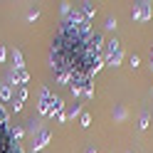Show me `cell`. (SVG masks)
Here are the masks:
<instances>
[{
    "label": "cell",
    "mask_w": 153,
    "mask_h": 153,
    "mask_svg": "<svg viewBox=\"0 0 153 153\" xmlns=\"http://www.w3.org/2000/svg\"><path fill=\"white\" fill-rule=\"evenodd\" d=\"M123 59V50H121V42L119 40H109L104 45V64L106 67H119Z\"/></svg>",
    "instance_id": "cell-1"
},
{
    "label": "cell",
    "mask_w": 153,
    "mask_h": 153,
    "mask_svg": "<svg viewBox=\"0 0 153 153\" xmlns=\"http://www.w3.org/2000/svg\"><path fill=\"white\" fill-rule=\"evenodd\" d=\"M116 17H109V20H106V30H116Z\"/></svg>",
    "instance_id": "cell-13"
},
{
    "label": "cell",
    "mask_w": 153,
    "mask_h": 153,
    "mask_svg": "<svg viewBox=\"0 0 153 153\" xmlns=\"http://www.w3.org/2000/svg\"><path fill=\"white\" fill-rule=\"evenodd\" d=\"M79 126H84V128L91 126V114H87V111L82 114V116H79Z\"/></svg>",
    "instance_id": "cell-10"
},
{
    "label": "cell",
    "mask_w": 153,
    "mask_h": 153,
    "mask_svg": "<svg viewBox=\"0 0 153 153\" xmlns=\"http://www.w3.org/2000/svg\"><path fill=\"white\" fill-rule=\"evenodd\" d=\"M74 116H82V101L69 104V106H67V111H64V116H59L57 121H59V123H64L67 119H74Z\"/></svg>",
    "instance_id": "cell-6"
},
{
    "label": "cell",
    "mask_w": 153,
    "mask_h": 153,
    "mask_svg": "<svg viewBox=\"0 0 153 153\" xmlns=\"http://www.w3.org/2000/svg\"><path fill=\"white\" fill-rule=\"evenodd\" d=\"M52 89L50 87H42L40 91V101H37V111H40V116H50V104H52Z\"/></svg>",
    "instance_id": "cell-2"
},
{
    "label": "cell",
    "mask_w": 153,
    "mask_h": 153,
    "mask_svg": "<svg viewBox=\"0 0 153 153\" xmlns=\"http://www.w3.org/2000/svg\"><path fill=\"white\" fill-rule=\"evenodd\" d=\"M126 153H131V151H126Z\"/></svg>",
    "instance_id": "cell-19"
},
{
    "label": "cell",
    "mask_w": 153,
    "mask_h": 153,
    "mask_svg": "<svg viewBox=\"0 0 153 153\" xmlns=\"http://www.w3.org/2000/svg\"><path fill=\"white\" fill-rule=\"evenodd\" d=\"M148 123H151V116H148V114H143L141 121H138V128H148Z\"/></svg>",
    "instance_id": "cell-12"
},
{
    "label": "cell",
    "mask_w": 153,
    "mask_h": 153,
    "mask_svg": "<svg viewBox=\"0 0 153 153\" xmlns=\"http://www.w3.org/2000/svg\"><path fill=\"white\" fill-rule=\"evenodd\" d=\"M50 128H40L37 131V138H35V143H32V153H37V151H42L47 143H50Z\"/></svg>",
    "instance_id": "cell-5"
},
{
    "label": "cell",
    "mask_w": 153,
    "mask_h": 153,
    "mask_svg": "<svg viewBox=\"0 0 153 153\" xmlns=\"http://www.w3.org/2000/svg\"><path fill=\"white\" fill-rule=\"evenodd\" d=\"M22 136H25V128H22V126H17V123H15V126H13V138H15V141H20Z\"/></svg>",
    "instance_id": "cell-11"
},
{
    "label": "cell",
    "mask_w": 153,
    "mask_h": 153,
    "mask_svg": "<svg viewBox=\"0 0 153 153\" xmlns=\"http://www.w3.org/2000/svg\"><path fill=\"white\" fill-rule=\"evenodd\" d=\"M0 101H13V84L7 79L0 82Z\"/></svg>",
    "instance_id": "cell-7"
},
{
    "label": "cell",
    "mask_w": 153,
    "mask_h": 153,
    "mask_svg": "<svg viewBox=\"0 0 153 153\" xmlns=\"http://www.w3.org/2000/svg\"><path fill=\"white\" fill-rule=\"evenodd\" d=\"M10 54H13V64H15V69H22V67H25V64H22V52L15 47V50H13Z\"/></svg>",
    "instance_id": "cell-9"
},
{
    "label": "cell",
    "mask_w": 153,
    "mask_h": 153,
    "mask_svg": "<svg viewBox=\"0 0 153 153\" xmlns=\"http://www.w3.org/2000/svg\"><path fill=\"white\" fill-rule=\"evenodd\" d=\"M131 20H133V22H148V20H151V3H138V5H133Z\"/></svg>",
    "instance_id": "cell-3"
},
{
    "label": "cell",
    "mask_w": 153,
    "mask_h": 153,
    "mask_svg": "<svg viewBox=\"0 0 153 153\" xmlns=\"http://www.w3.org/2000/svg\"><path fill=\"white\" fill-rule=\"evenodd\" d=\"M84 153H97V148H87V151H84Z\"/></svg>",
    "instance_id": "cell-17"
},
{
    "label": "cell",
    "mask_w": 153,
    "mask_h": 153,
    "mask_svg": "<svg viewBox=\"0 0 153 153\" xmlns=\"http://www.w3.org/2000/svg\"><path fill=\"white\" fill-rule=\"evenodd\" d=\"M69 13H72V5H69V3H62V15L67 17V15H69Z\"/></svg>",
    "instance_id": "cell-15"
},
{
    "label": "cell",
    "mask_w": 153,
    "mask_h": 153,
    "mask_svg": "<svg viewBox=\"0 0 153 153\" xmlns=\"http://www.w3.org/2000/svg\"><path fill=\"white\" fill-rule=\"evenodd\" d=\"M138 64H141V57L138 54H131V69H136Z\"/></svg>",
    "instance_id": "cell-14"
},
{
    "label": "cell",
    "mask_w": 153,
    "mask_h": 153,
    "mask_svg": "<svg viewBox=\"0 0 153 153\" xmlns=\"http://www.w3.org/2000/svg\"><path fill=\"white\" fill-rule=\"evenodd\" d=\"M5 57H7V47H0V62H5Z\"/></svg>",
    "instance_id": "cell-16"
},
{
    "label": "cell",
    "mask_w": 153,
    "mask_h": 153,
    "mask_svg": "<svg viewBox=\"0 0 153 153\" xmlns=\"http://www.w3.org/2000/svg\"><path fill=\"white\" fill-rule=\"evenodd\" d=\"M64 111H67V104H64V99L54 94V97H52V104H50V116H52V119H54V116L59 119V116H64Z\"/></svg>",
    "instance_id": "cell-4"
},
{
    "label": "cell",
    "mask_w": 153,
    "mask_h": 153,
    "mask_svg": "<svg viewBox=\"0 0 153 153\" xmlns=\"http://www.w3.org/2000/svg\"><path fill=\"white\" fill-rule=\"evenodd\" d=\"M79 13L84 15V20H94V15H97V5H94V3H89V0H87V3H82V7H79Z\"/></svg>",
    "instance_id": "cell-8"
},
{
    "label": "cell",
    "mask_w": 153,
    "mask_h": 153,
    "mask_svg": "<svg viewBox=\"0 0 153 153\" xmlns=\"http://www.w3.org/2000/svg\"><path fill=\"white\" fill-rule=\"evenodd\" d=\"M151 69H153V50H151Z\"/></svg>",
    "instance_id": "cell-18"
}]
</instances>
